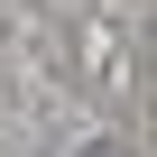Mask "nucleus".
Wrapping results in <instances>:
<instances>
[{
  "label": "nucleus",
  "mask_w": 157,
  "mask_h": 157,
  "mask_svg": "<svg viewBox=\"0 0 157 157\" xmlns=\"http://www.w3.org/2000/svg\"><path fill=\"white\" fill-rule=\"evenodd\" d=\"M93 157H120V148H93Z\"/></svg>",
  "instance_id": "f257e3e1"
}]
</instances>
